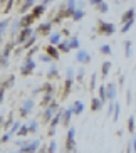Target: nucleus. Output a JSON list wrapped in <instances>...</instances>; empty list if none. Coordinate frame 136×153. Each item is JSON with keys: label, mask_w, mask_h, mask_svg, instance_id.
Here are the masks:
<instances>
[{"label": "nucleus", "mask_w": 136, "mask_h": 153, "mask_svg": "<svg viewBox=\"0 0 136 153\" xmlns=\"http://www.w3.org/2000/svg\"><path fill=\"white\" fill-rule=\"evenodd\" d=\"M129 131H135V118H129Z\"/></svg>", "instance_id": "nucleus-9"}, {"label": "nucleus", "mask_w": 136, "mask_h": 153, "mask_svg": "<svg viewBox=\"0 0 136 153\" xmlns=\"http://www.w3.org/2000/svg\"><path fill=\"white\" fill-rule=\"evenodd\" d=\"M108 68H111V66H109V64L106 62V64H104V69H103V71H104V74H106V72H108Z\"/></svg>", "instance_id": "nucleus-15"}, {"label": "nucleus", "mask_w": 136, "mask_h": 153, "mask_svg": "<svg viewBox=\"0 0 136 153\" xmlns=\"http://www.w3.org/2000/svg\"><path fill=\"white\" fill-rule=\"evenodd\" d=\"M133 15H135V9H129L126 14L123 15V20H126V22H128V20H131V19H133Z\"/></svg>", "instance_id": "nucleus-2"}, {"label": "nucleus", "mask_w": 136, "mask_h": 153, "mask_svg": "<svg viewBox=\"0 0 136 153\" xmlns=\"http://www.w3.org/2000/svg\"><path fill=\"white\" fill-rule=\"evenodd\" d=\"M99 108H101V101L99 99H92V109L96 111V109H99Z\"/></svg>", "instance_id": "nucleus-7"}, {"label": "nucleus", "mask_w": 136, "mask_h": 153, "mask_svg": "<svg viewBox=\"0 0 136 153\" xmlns=\"http://www.w3.org/2000/svg\"><path fill=\"white\" fill-rule=\"evenodd\" d=\"M52 42H54V44H55V42H59V36H57V34L52 36Z\"/></svg>", "instance_id": "nucleus-12"}, {"label": "nucleus", "mask_w": 136, "mask_h": 153, "mask_svg": "<svg viewBox=\"0 0 136 153\" xmlns=\"http://www.w3.org/2000/svg\"><path fill=\"white\" fill-rule=\"evenodd\" d=\"M82 108H84V104H82V103H76V109H74V111H76V113H81Z\"/></svg>", "instance_id": "nucleus-8"}, {"label": "nucleus", "mask_w": 136, "mask_h": 153, "mask_svg": "<svg viewBox=\"0 0 136 153\" xmlns=\"http://www.w3.org/2000/svg\"><path fill=\"white\" fill-rule=\"evenodd\" d=\"M126 56H131V44L129 42L126 44Z\"/></svg>", "instance_id": "nucleus-11"}, {"label": "nucleus", "mask_w": 136, "mask_h": 153, "mask_svg": "<svg viewBox=\"0 0 136 153\" xmlns=\"http://www.w3.org/2000/svg\"><path fill=\"white\" fill-rule=\"evenodd\" d=\"M50 152H54V150H55V143H54V141H52V143H50Z\"/></svg>", "instance_id": "nucleus-14"}, {"label": "nucleus", "mask_w": 136, "mask_h": 153, "mask_svg": "<svg viewBox=\"0 0 136 153\" xmlns=\"http://www.w3.org/2000/svg\"><path fill=\"white\" fill-rule=\"evenodd\" d=\"M103 25H104V30L106 32H109V34H113V32H114V25H113V24H103Z\"/></svg>", "instance_id": "nucleus-6"}, {"label": "nucleus", "mask_w": 136, "mask_h": 153, "mask_svg": "<svg viewBox=\"0 0 136 153\" xmlns=\"http://www.w3.org/2000/svg\"><path fill=\"white\" fill-rule=\"evenodd\" d=\"M76 19H81L82 17V12H76V15H74Z\"/></svg>", "instance_id": "nucleus-16"}, {"label": "nucleus", "mask_w": 136, "mask_h": 153, "mask_svg": "<svg viewBox=\"0 0 136 153\" xmlns=\"http://www.w3.org/2000/svg\"><path fill=\"white\" fill-rule=\"evenodd\" d=\"M101 51H103V52H109V54H111V47H109V45H103V47H101Z\"/></svg>", "instance_id": "nucleus-10"}, {"label": "nucleus", "mask_w": 136, "mask_h": 153, "mask_svg": "<svg viewBox=\"0 0 136 153\" xmlns=\"http://www.w3.org/2000/svg\"><path fill=\"white\" fill-rule=\"evenodd\" d=\"M114 91H116V88H114V84H109V86H108V96H109L111 99H113L114 96H116V94H114Z\"/></svg>", "instance_id": "nucleus-3"}, {"label": "nucleus", "mask_w": 136, "mask_h": 153, "mask_svg": "<svg viewBox=\"0 0 136 153\" xmlns=\"http://www.w3.org/2000/svg\"><path fill=\"white\" fill-rule=\"evenodd\" d=\"M133 146H135V148H133V150H135V152H136V138L133 140Z\"/></svg>", "instance_id": "nucleus-17"}, {"label": "nucleus", "mask_w": 136, "mask_h": 153, "mask_svg": "<svg viewBox=\"0 0 136 153\" xmlns=\"http://www.w3.org/2000/svg\"><path fill=\"white\" fill-rule=\"evenodd\" d=\"M57 123H59V116H55L54 120H52V126H54V125H57Z\"/></svg>", "instance_id": "nucleus-13"}, {"label": "nucleus", "mask_w": 136, "mask_h": 153, "mask_svg": "<svg viewBox=\"0 0 136 153\" xmlns=\"http://www.w3.org/2000/svg\"><path fill=\"white\" fill-rule=\"evenodd\" d=\"M101 0H91V4H99Z\"/></svg>", "instance_id": "nucleus-18"}, {"label": "nucleus", "mask_w": 136, "mask_h": 153, "mask_svg": "<svg viewBox=\"0 0 136 153\" xmlns=\"http://www.w3.org/2000/svg\"><path fill=\"white\" fill-rule=\"evenodd\" d=\"M67 150H74V130H69V136H67Z\"/></svg>", "instance_id": "nucleus-1"}, {"label": "nucleus", "mask_w": 136, "mask_h": 153, "mask_svg": "<svg viewBox=\"0 0 136 153\" xmlns=\"http://www.w3.org/2000/svg\"><path fill=\"white\" fill-rule=\"evenodd\" d=\"M77 59H79V61H84V62H87V61H89V57H87V54L84 52V51H81V52H79Z\"/></svg>", "instance_id": "nucleus-4"}, {"label": "nucleus", "mask_w": 136, "mask_h": 153, "mask_svg": "<svg viewBox=\"0 0 136 153\" xmlns=\"http://www.w3.org/2000/svg\"><path fill=\"white\" fill-rule=\"evenodd\" d=\"M133 24H135V19H131V20H128V22L124 24V27H123V32H128V30H129V27H131Z\"/></svg>", "instance_id": "nucleus-5"}]
</instances>
